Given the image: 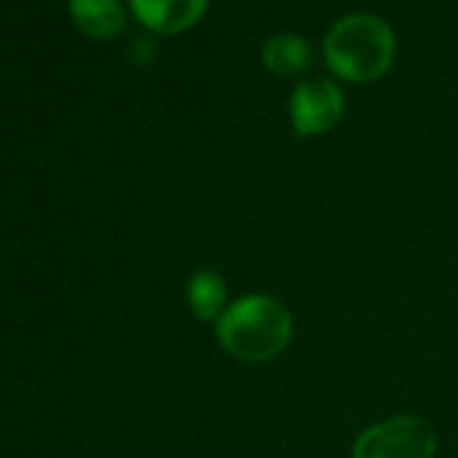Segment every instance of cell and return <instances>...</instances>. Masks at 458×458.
<instances>
[{"label":"cell","mask_w":458,"mask_h":458,"mask_svg":"<svg viewBox=\"0 0 458 458\" xmlns=\"http://www.w3.org/2000/svg\"><path fill=\"white\" fill-rule=\"evenodd\" d=\"M324 57L332 73L345 81H377L394 65L396 36L377 14H348L327 33Z\"/></svg>","instance_id":"1"},{"label":"cell","mask_w":458,"mask_h":458,"mask_svg":"<svg viewBox=\"0 0 458 458\" xmlns=\"http://www.w3.org/2000/svg\"><path fill=\"white\" fill-rule=\"evenodd\" d=\"M292 313L278 300L265 294H251L229 305L216 327L224 351L251 364L281 356L292 343Z\"/></svg>","instance_id":"2"},{"label":"cell","mask_w":458,"mask_h":458,"mask_svg":"<svg viewBox=\"0 0 458 458\" xmlns=\"http://www.w3.org/2000/svg\"><path fill=\"white\" fill-rule=\"evenodd\" d=\"M437 434L426 418L394 415L367 431L353 445V458H434Z\"/></svg>","instance_id":"3"},{"label":"cell","mask_w":458,"mask_h":458,"mask_svg":"<svg viewBox=\"0 0 458 458\" xmlns=\"http://www.w3.org/2000/svg\"><path fill=\"white\" fill-rule=\"evenodd\" d=\"M345 111V98L335 81L313 79L302 81L292 95V122L297 135H324L329 132Z\"/></svg>","instance_id":"4"},{"label":"cell","mask_w":458,"mask_h":458,"mask_svg":"<svg viewBox=\"0 0 458 458\" xmlns=\"http://www.w3.org/2000/svg\"><path fill=\"white\" fill-rule=\"evenodd\" d=\"M132 14L154 33H183L202 20L210 0H130Z\"/></svg>","instance_id":"5"},{"label":"cell","mask_w":458,"mask_h":458,"mask_svg":"<svg viewBox=\"0 0 458 458\" xmlns=\"http://www.w3.org/2000/svg\"><path fill=\"white\" fill-rule=\"evenodd\" d=\"M68 4L76 28L89 38L111 41L127 25V14L119 0H68Z\"/></svg>","instance_id":"6"},{"label":"cell","mask_w":458,"mask_h":458,"mask_svg":"<svg viewBox=\"0 0 458 458\" xmlns=\"http://www.w3.org/2000/svg\"><path fill=\"white\" fill-rule=\"evenodd\" d=\"M262 63L267 71L284 79H297L313 65V49L297 33H278L270 36L262 47Z\"/></svg>","instance_id":"7"},{"label":"cell","mask_w":458,"mask_h":458,"mask_svg":"<svg viewBox=\"0 0 458 458\" xmlns=\"http://www.w3.org/2000/svg\"><path fill=\"white\" fill-rule=\"evenodd\" d=\"M186 302L191 308V313L199 321H213L221 318L226 310V286L224 278L213 270H202L197 276H191L189 289H186Z\"/></svg>","instance_id":"8"},{"label":"cell","mask_w":458,"mask_h":458,"mask_svg":"<svg viewBox=\"0 0 458 458\" xmlns=\"http://www.w3.org/2000/svg\"><path fill=\"white\" fill-rule=\"evenodd\" d=\"M154 52H157V47H154V41H151L148 36H138V38L130 44V57H132L138 65H143V63H151Z\"/></svg>","instance_id":"9"}]
</instances>
